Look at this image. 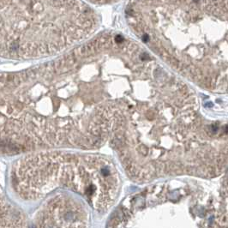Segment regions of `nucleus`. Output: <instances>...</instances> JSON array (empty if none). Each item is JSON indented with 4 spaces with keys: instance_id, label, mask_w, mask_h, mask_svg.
Here are the masks:
<instances>
[{
    "instance_id": "nucleus-5",
    "label": "nucleus",
    "mask_w": 228,
    "mask_h": 228,
    "mask_svg": "<svg viewBox=\"0 0 228 228\" xmlns=\"http://www.w3.org/2000/svg\"><path fill=\"white\" fill-rule=\"evenodd\" d=\"M25 226L27 225L23 214L11 204L0 189V227Z\"/></svg>"
},
{
    "instance_id": "nucleus-3",
    "label": "nucleus",
    "mask_w": 228,
    "mask_h": 228,
    "mask_svg": "<svg viewBox=\"0 0 228 228\" xmlns=\"http://www.w3.org/2000/svg\"><path fill=\"white\" fill-rule=\"evenodd\" d=\"M11 177L15 192L23 200H38L64 187L85 196L100 210H107L114 203L119 187L117 171L108 160L60 151L22 157L13 165Z\"/></svg>"
},
{
    "instance_id": "nucleus-2",
    "label": "nucleus",
    "mask_w": 228,
    "mask_h": 228,
    "mask_svg": "<svg viewBox=\"0 0 228 228\" xmlns=\"http://www.w3.org/2000/svg\"><path fill=\"white\" fill-rule=\"evenodd\" d=\"M98 23L81 0H0V57L55 55L88 39Z\"/></svg>"
},
{
    "instance_id": "nucleus-4",
    "label": "nucleus",
    "mask_w": 228,
    "mask_h": 228,
    "mask_svg": "<svg viewBox=\"0 0 228 228\" xmlns=\"http://www.w3.org/2000/svg\"><path fill=\"white\" fill-rule=\"evenodd\" d=\"M88 213L84 207L66 195L47 201L34 219L37 227H85Z\"/></svg>"
},
{
    "instance_id": "nucleus-1",
    "label": "nucleus",
    "mask_w": 228,
    "mask_h": 228,
    "mask_svg": "<svg viewBox=\"0 0 228 228\" xmlns=\"http://www.w3.org/2000/svg\"><path fill=\"white\" fill-rule=\"evenodd\" d=\"M136 35L173 69L207 88L226 87V0H131Z\"/></svg>"
}]
</instances>
